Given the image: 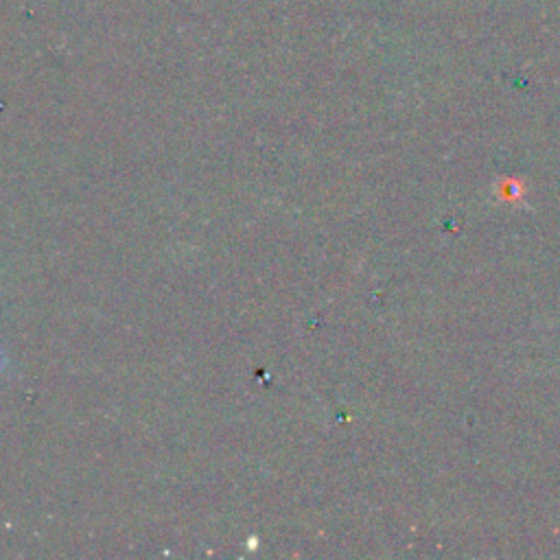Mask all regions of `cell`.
Segmentation results:
<instances>
[{
    "mask_svg": "<svg viewBox=\"0 0 560 560\" xmlns=\"http://www.w3.org/2000/svg\"><path fill=\"white\" fill-rule=\"evenodd\" d=\"M5 366H7V359H5V353H3V350H0V375H3Z\"/></svg>",
    "mask_w": 560,
    "mask_h": 560,
    "instance_id": "1",
    "label": "cell"
}]
</instances>
